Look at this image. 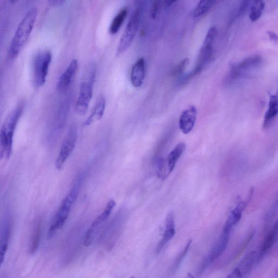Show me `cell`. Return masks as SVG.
<instances>
[{
  "mask_svg": "<svg viewBox=\"0 0 278 278\" xmlns=\"http://www.w3.org/2000/svg\"><path fill=\"white\" fill-rule=\"evenodd\" d=\"M190 60L188 58L185 59L176 66L175 69L172 72V75L177 76L183 73L187 69Z\"/></svg>",
  "mask_w": 278,
  "mask_h": 278,
  "instance_id": "obj_26",
  "label": "cell"
},
{
  "mask_svg": "<svg viewBox=\"0 0 278 278\" xmlns=\"http://www.w3.org/2000/svg\"><path fill=\"white\" fill-rule=\"evenodd\" d=\"M145 76V61L141 58L134 64L131 75L132 85L135 88H139L143 84Z\"/></svg>",
  "mask_w": 278,
  "mask_h": 278,
  "instance_id": "obj_16",
  "label": "cell"
},
{
  "mask_svg": "<svg viewBox=\"0 0 278 278\" xmlns=\"http://www.w3.org/2000/svg\"><path fill=\"white\" fill-rule=\"evenodd\" d=\"M96 75L97 68L94 64H91L84 73L78 100L76 103V110L80 116H84L88 110L92 97Z\"/></svg>",
  "mask_w": 278,
  "mask_h": 278,
  "instance_id": "obj_4",
  "label": "cell"
},
{
  "mask_svg": "<svg viewBox=\"0 0 278 278\" xmlns=\"http://www.w3.org/2000/svg\"><path fill=\"white\" fill-rule=\"evenodd\" d=\"M277 105V94L271 95L263 123V128L265 129L270 128L275 120L278 113Z\"/></svg>",
  "mask_w": 278,
  "mask_h": 278,
  "instance_id": "obj_18",
  "label": "cell"
},
{
  "mask_svg": "<svg viewBox=\"0 0 278 278\" xmlns=\"http://www.w3.org/2000/svg\"><path fill=\"white\" fill-rule=\"evenodd\" d=\"M230 236H231V233L223 231L217 243L205 261L203 265V269H205L209 265L215 261L225 252L229 240Z\"/></svg>",
  "mask_w": 278,
  "mask_h": 278,
  "instance_id": "obj_13",
  "label": "cell"
},
{
  "mask_svg": "<svg viewBox=\"0 0 278 278\" xmlns=\"http://www.w3.org/2000/svg\"><path fill=\"white\" fill-rule=\"evenodd\" d=\"M82 180V176H80L76 180L68 194L63 199L53 217L49 231H48V239L52 238L55 234L64 226L69 217L72 207L79 196Z\"/></svg>",
  "mask_w": 278,
  "mask_h": 278,
  "instance_id": "obj_2",
  "label": "cell"
},
{
  "mask_svg": "<svg viewBox=\"0 0 278 278\" xmlns=\"http://www.w3.org/2000/svg\"><path fill=\"white\" fill-rule=\"evenodd\" d=\"M78 68V60H72L68 68L61 76L57 83V89L60 91H64L69 88Z\"/></svg>",
  "mask_w": 278,
  "mask_h": 278,
  "instance_id": "obj_14",
  "label": "cell"
},
{
  "mask_svg": "<svg viewBox=\"0 0 278 278\" xmlns=\"http://www.w3.org/2000/svg\"><path fill=\"white\" fill-rule=\"evenodd\" d=\"M160 4L159 2H156L154 4H153L152 8H151V15L152 18H156L158 12L159 11Z\"/></svg>",
  "mask_w": 278,
  "mask_h": 278,
  "instance_id": "obj_28",
  "label": "cell"
},
{
  "mask_svg": "<svg viewBox=\"0 0 278 278\" xmlns=\"http://www.w3.org/2000/svg\"><path fill=\"white\" fill-rule=\"evenodd\" d=\"M254 193V189L252 188L247 198L245 201L239 202L229 215L224 228V231L232 232L233 227L240 220L243 213L251 199Z\"/></svg>",
  "mask_w": 278,
  "mask_h": 278,
  "instance_id": "obj_10",
  "label": "cell"
},
{
  "mask_svg": "<svg viewBox=\"0 0 278 278\" xmlns=\"http://www.w3.org/2000/svg\"><path fill=\"white\" fill-rule=\"evenodd\" d=\"M191 242L190 241L188 244H187L184 251L183 253H182L181 255L180 256V257L178 258V260L176 262V266L178 265L182 260H183V258L186 255L187 253H188V251L189 250V249L190 248V245H191Z\"/></svg>",
  "mask_w": 278,
  "mask_h": 278,
  "instance_id": "obj_30",
  "label": "cell"
},
{
  "mask_svg": "<svg viewBox=\"0 0 278 278\" xmlns=\"http://www.w3.org/2000/svg\"><path fill=\"white\" fill-rule=\"evenodd\" d=\"M251 3L249 18H250L252 22H255L262 16L264 11L265 4L262 0H260V1H253Z\"/></svg>",
  "mask_w": 278,
  "mask_h": 278,
  "instance_id": "obj_22",
  "label": "cell"
},
{
  "mask_svg": "<svg viewBox=\"0 0 278 278\" xmlns=\"http://www.w3.org/2000/svg\"><path fill=\"white\" fill-rule=\"evenodd\" d=\"M256 257L255 251H252L246 255L236 267L240 272L243 277L248 275L252 270Z\"/></svg>",
  "mask_w": 278,
  "mask_h": 278,
  "instance_id": "obj_20",
  "label": "cell"
},
{
  "mask_svg": "<svg viewBox=\"0 0 278 278\" xmlns=\"http://www.w3.org/2000/svg\"><path fill=\"white\" fill-rule=\"evenodd\" d=\"M128 14V8L124 7L114 17L109 27V33L112 35L116 34L120 30Z\"/></svg>",
  "mask_w": 278,
  "mask_h": 278,
  "instance_id": "obj_21",
  "label": "cell"
},
{
  "mask_svg": "<svg viewBox=\"0 0 278 278\" xmlns=\"http://www.w3.org/2000/svg\"><path fill=\"white\" fill-rule=\"evenodd\" d=\"M217 34L215 27H212L208 30L203 43L199 52L197 63L194 69L184 79L189 81L201 73L212 60L213 53V45Z\"/></svg>",
  "mask_w": 278,
  "mask_h": 278,
  "instance_id": "obj_5",
  "label": "cell"
},
{
  "mask_svg": "<svg viewBox=\"0 0 278 278\" xmlns=\"http://www.w3.org/2000/svg\"><path fill=\"white\" fill-rule=\"evenodd\" d=\"M131 278H136V277H134V276H132Z\"/></svg>",
  "mask_w": 278,
  "mask_h": 278,
  "instance_id": "obj_34",
  "label": "cell"
},
{
  "mask_svg": "<svg viewBox=\"0 0 278 278\" xmlns=\"http://www.w3.org/2000/svg\"><path fill=\"white\" fill-rule=\"evenodd\" d=\"M52 61V54L49 50L38 53L35 57L33 64L34 80L36 87L40 88L46 82Z\"/></svg>",
  "mask_w": 278,
  "mask_h": 278,
  "instance_id": "obj_6",
  "label": "cell"
},
{
  "mask_svg": "<svg viewBox=\"0 0 278 278\" xmlns=\"http://www.w3.org/2000/svg\"><path fill=\"white\" fill-rule=\"evenodd\" d=\"M267 34L268 36H269L271 41L273 42H277V37L276 34L275 33L273 32L268 31L267 32Z\"/></svg>",
  "mask_w": 278,
  "mask_h": 278,
  "instance_id": "obj_31",
  "label": "cell"
},
{
  "mask_svg": "<svg viewBox=\"0 0 278 278\" xmlns=\"http://www.w3.org/2000/svg\"><path fill=\"white\" fill-rule=\"evenodd\" d=\"M38 14L35 7L28 11L19 24L9 46V53L14 59L21 51L32 32Z\"/></svg>",
  "mask_w": 278,
  "mask_h": 278,
  "instance_id": "obj_3",
  "label": "cell"
},
{
  "mask_svg": "<svg viewBox=\"0 0 278 278\" xmlns=\"http://www.w3.org/2000/svg\"><path fill=\"white\" fill-rule=\"evenodd\" d=\"M216 3V1H209V0L208 1L202 0L199 2L194 11V17L197 18L202 16L207 13Z\"/></svg>",
  "mask_w": 278,
  "mask_h": 278,
  "instance_id": "obj_24",
  "label": "cell"
},
{
  "mask_svg": "<svg viewBox=\"0 0 278 278\" xmlns=\"http://www.w3.org/2000/svg\"><path fill=\"white\" fill-rule=\"evenodd\" d=\"M78 139V130L76 127L72 126L63 141L59 156L56 159L55 165L57 169H62L65 162L68 159L74 150Z\"/></svg>",
  "mask_w": 278,
  "mask_h": 278,
  "instance_id": "obj_8",
  "label": "cell"
},
{
  "mask_svg": "<svg viewBox=\"0 0 278 278\" xmlns=\"http://www.w3.org/2000/svg\"><path fill=\"white\" fill-rule=\"evenodd\" d=\"M42 233L41 224L38 223L34 228L33 235L32 238L31 245L30 247V253L31 254H34L38 250V247L41 241V236Z\"/></svg>",
  "mask_w": 278,
  "mask_h": 278,
  "instance_id": "obj_25",
  "label": "cell"
},
{
  "mask_svg": "<svg viewBox=\"0 0 278 278\" xmlns=\"http://www.w3.org/2000/svg\"><path fill=\"white\" fill-rule=\"evenodd\" d=\"M262 62V59L260 55H255L248 57L232 67L229 74V79L230 80L237 79L245 72L260 66Z\"/></svg>",
  "mask_w": 278,
  "mask_h": 278,
  "instance_id": "obj_11",
  "label": "cell"
},
{
  "mask_svg": "<svg viewBox=\"0 0 278 278\" xmlns=\"http://www.w3.org/2000/svg\"><path fill=\"white\" fill-rule=\"evenodd\" d=\"M51 3H52L53 5L55 6H59V5H62L64 4L65 3V1H52L51 2Z\"/></svg>",
  "mask_w": 278,
  "mask_h": 278,
  "instance_id": "obj_32",
  "label": "cell"
},
{
  "mask_svg": "<svg viewBox=\"0 0 278 278\" xmlns=\"http://www.w3.org/2000/svg\"><path fill=\"white\" fill-rule=\"evenodd\" d=\"M175 233V216L173 213L170 212L166 218V228L164 233L157 248L158 253H159L162 249L174 237Z\"/></svg>",
  "mask_w": 278,
  "mask_h": 278,
  "instance_id": "obj_15",
  "label": "cell"
},
{
  "mask_svg": "<svg viewBox=\"0 0 278 278\" xmlns=\"http://www.w3.org/2000/svg\"><path fill=\"white\" fill-rule=\"evenodd\" d=\"M197 110L194 105H191L180 115L179 128L182 132L188 134L193 131L196 121Z\"/></svg>",
  "mask_w": 278,
  "mask_h": 278,
  "instance_id": "obj_12",
  "label": "cell"
},
{
  "mask_svg": "<svg viewBox=\"0 0 278 278\" xmlns=\"http://www.w3.org/2000/svg\"><path fill=\"white\" fill-rule=\"evenodd\" d=\"M8 241L7 238L6 237L5 239L0 243V267L2 266L5 261V255L8 249Z\"/></svg>",
  "mask_w": 278,
  "mask_h": 278,
  "instance_id": "obj_27",
  "label": "cell"
},
{
  "mask_svg": "<svg viewBox=\"0 0 278 278\" xmlns=\"http://www.w3.org/2000/svg\"><path fill=\"white\" fill-rule=\"evenodd\" d=\"M105 108V100L100 97L96 103L90 116L84 122V125L89 126L93 122L99 120L103 118Z\"/></svg>",
  "mask_w": 278,
  "mask_h": 278,
  "instance_id": "obj_19",
  "label": "cell"
},
{
  "mask_svg": "<svg viewBox=\"0 0 278 278\" xmlns=\"http://www.w3.org/2000/svg\"><path fill=\"white\" fill-rule=\"evenodd\" d=\"M24 109L23 103L18 104L8 115L0 129V159H8L12 155L14 134Z\"/></svg>",
  "mask_w": 278,
  "mask_h": 278,
  "instance_id": "obj_1",
  "label": "cell"
},
{
  "mask_svg": "<svg viewBox=\"0 0 278 278\" xmlns=\"http://www.w3.org/2000/svg\"><path fill=\"white\" fill-rule=\"evenodd\" d=\"M186 147L187 146L184 142H180L170 153L166 161V170L168 176L175 169L177 161L183 155Z\"/></svg>",
  "mask_w": 278,
  "mask_h": 278,
  "instance_id": "obj_17",
  "label": "cell"
},
{
  "mask_svg": "<svg viewBox=\"0 0 278 278\" xmlns=\"http://www.w3.org/2000/svg\"><path fill=\"white\" fill-rule=\"evenodd\" d=\"M277 237V223L274 225L272 231L265 237L262 249V254L263 255L271 249L275 244Z\"/></svg>",
  "mask_w": 278,
  "mask_h": 278,
  "instance_id": "obj_23",
  "label": "cell"
},
{
  "mask_svg": "<svg viewBox=\"0 0 278 278\" xmlns=\"http://www.w3.org/2000/svg\"><path fill=\"white\" fill-rule=\"evenodd\" d=\"M227 278H243V276L240 272L236 267L234 271Z\"/></svg>",
  "mask_w": 278,
  "mask_h": 278,
  "instance_id": "obj_29",
  "label": "cell"
},
{
  "mask_svg": "<svg viewBox=\"0 0 278 278\" xmlns=\"http://www.w3.org/2000/svg\"><path fill=\"white\" fill-rule=\"evenodd\" d=\"M116 206V201L110 199L105 206L103 212L94 220L85 237L84 245L85 247L89 246L93 243L102 225L109 217Z\"/></svg>",
  "mask_w": 278,
  "mask_h": 278,
  "instance_id": "obj_9",
  "label": "cell"
},
{
  "mask_svg": "<svg viewBox=\"0 0 278 278\" xmlns=\"http://www.w3.org/2000/svg\"><path fill=\"white\" fill-rule=\"evenodd\" d=\"M188 278H195V277L193 274L189 273L188 275Z\"/></svg>",
  "mask_w": 278,
  "mask_h": 278,
  "instance_id": "obj_33",
  "label": "cell"
},
{
  "mask_svg": "<svg viewBox=\"0 0 278 278\" xmlns=\"http://www.w3.org/2000/svg\"><path fill=\"white\" fill-rule=\"evenodd\" d=\"M140 19V12L137 10L131 16L129 21L119 42L117 55H120L125 52L131 45L139 29Z\"/></svg>",
  "mask_w": 278,
  "mask_h": 278,
  "instance_id": "obj_7",
  "label": "cell"
}]
</instances>
